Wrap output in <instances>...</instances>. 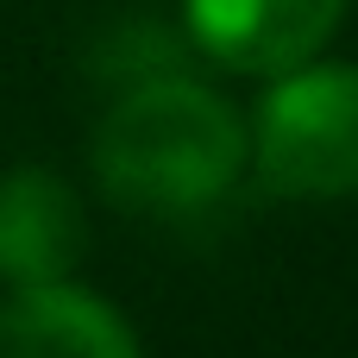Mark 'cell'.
I'll use <instances>...</instances> for the list:
<instances>
[{"instance_id":"cell-1","label":"cell","mask_w":358,"mask_h":358,"mask_svg":"<svg viewBox=\"0 0 358 358\" xmlns=\"http://www.w3.org/2000/svg\"><path fill=\"white\" fill-rule=\"evenodd\" d=\"M88 164L113 208L176 220L214 208L239 182L252 164V132L220 88L170 69L132 82L101 113Z\"/></svg>"},{"instance_id":"cell-2","label":"cell","mask_w":358,"mask_h":358,"mask_svg":"<svg viewBox=\"0 0 358 358\" xmlns=\"http://www.w3.org/2000/svg\"><path fill=\"white\" fill-rule=\"evenodd\" d=\"M252 164L271 195L346 201L358 195V63H296L252 113Z\"/></svg>"},{"instance_id":"cell-3","label":"cell","mask_w":358,"mask_h":358,"mask_svg":"<svg viewBox=\"0 0 358 358\" xmlns=\"http://www.w3.org/2000/svg\"><path fill=\"white\" fill-rule=\"evenodd\" d=\"M352 0H182V31L233 76H283L327 50Z\"/></svg>"},{"instance_id":"cell-4","label":"cell","mask_w":358,"mask_h":358,"mask_svg":"<svg viewBox=\"0 0 358 358\" xmlns=\"http://www.w3.org/2000/svg\"><path fill=\"white\" fill-rule=\"evenodd\" d=\"M82 252H88L82 195L44 164L6 170L0 176V277L13 289L63 283V277H76Z\"/></svg>"},{"instance_id":"cell-5","label":"cell","mask_w":358,"mask_h":358,"mask_svg":"<svg viewBox=\"0 0 358 358\" xmlns=\"http://www.w3.org/2000/svg\"><path fill=\"white\" fill-rule=\"evenodd\" d=\"M0 358H145V346L107 296L63 277L0 302Z\"/></svg>"}]
</instances>
